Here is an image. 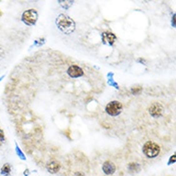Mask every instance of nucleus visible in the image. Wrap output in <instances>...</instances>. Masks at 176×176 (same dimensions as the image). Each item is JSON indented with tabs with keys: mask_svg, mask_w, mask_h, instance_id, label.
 <instances>
[{
	"mask_svg": "<svg viewBox=\"0 0 176 176\" xmlns=\"http://www.w3.org/2000/svg\"><path fill=\"white\" fill-rule=\"evenodd\" d=\"M12 172V167L10 164H4L1 168V169H0V173H1L2 175H5V176H9Z\"/></svg>",
	"mask_w": 176,
	"mask_h": 176,
	"instance_id": "obj_10",
	"label": "nucleus"
},
{
	"mask_svg": "<svg viewBox=\"0 0 176 176\" xmlns=\"http://www.w3.org/2000/svg\"><path fill=\"white\" fill-rule=\"evenodd\" d=\"M175 160H176V156H175V154H174V155H172V156L170 157V160H169V162H168V165L172 164V163H175Z\"/></svg>",
	"mask_w": 176,
	"mask_h": 176,
	"instance_id": "obj_16",
	"label": "nucleus"
},
{
	"mask_svg": "<svg viewBox=\"0 0 176 176\" xmlns=\"http://www.w3.org/2000/svg\"><path fill=\"white\" fill-rule=\"evenodd\" d=\"M148 112L150 116L154 118H158L163 115V112H164V108H163L162 104L159 102H153L148 108Z\"/></svg>",
	"mask_w": 176,
	"mask_h": 176,
	"instance_id": "obj_5",
	"label": "nucleus"
},
{
	"mask_svg": "<svg viewBox=\"0 0 176 176\" xmlns=\"http://www.w3.org/2000/svg\"><path fill=\"white\" fill-rule=\"evenodd\" d=\"M67 73L71 78H79V77H81L84 75V70L79 66L72 65L68 68Z\"/></svg>",
	"mask_w": 176,
	"mask_h": 176,
	"instance_id": "obj_6",
	"label": "nucleus"
},
{
	"mask_svg": "<svg viewBox=\"0 0 176 176\" xmlns=\"http://www.w3.org/2000/svg\"><path fill=\"white\" fill-rule=\"evenodd\" d=\"M161 151V148L158 143L148 141L143 146V152L147 158H156Z\"/></svg>",
	"mask_w": 176,
	"mask_h": 176,
	"instance_id": "obj_2",
	"label": "nucleus"
},
{
	"mask_svg": "<svg viewBox=\"0 0 176 176\" xmlns=\"http://www.w3.org/2000/svg\"><path fill=\"white\" fill-rule=\"evenodd\" d=\"M128 169L130 172H139L141 170V166L137 163H130L128 165Z\"/></svg>",
	"mask_w": 176,
	"mask_h": 176,
	"instance_id": "obj_11",
	"label": "nucleus"
},
{
	"mask_svg": "<svg viewBox=\"0 0 176 176\" xmlns=\"http://www.w3.org/2000/svg\"><path fill=\"white\" fill-rule=\"evenodd\" d=\"M75 176H84V174H83V173H81V172H76V174H75Z\"/></svg>",
	"mask_w": 176,
	"mask_h": 176,
	"instance_id": "obj_17",
	"label": "nucleus"
},
{
	"mask_svg": "<svg viewBox=\"0 0 176 176\" xmlns=\"http://www.w3.org/2000/svg\"><path fill=\"white\" fill-rule=\"evenodd\" d=\"M101 38H102V43L106 45H113L117 41V36L113 32H109V31L103 32Z\"/></svg>",
	"mask_w": 176,
	"mask_h": 176,
	"instance_id": "obj_7",
	"label": "nucleus"
},
{
	"mask_svg": "<svg viewBox=\"0 0 176 176\" xmlns=\"http://www.w3.org/2000/svg\"><path fill=\"white\" fill-rule=\"evenodd\" d=\"M142 92H143V88L141 86H136V87H133L131 89V93L134 94V95L140 94Z\"/></svg>",
	"mask_w": 176,
	"mask_h": 176,
	"instance_id": "obj_12",
	"label": "nucleus"
},
{
	"mask_svg": "<svg viewBox=\"0 0 176 176\" xmlns=\"http://www.w3.org/2000/svg\"><path fill=\"white\" fill-rule=\"evenodd\" d=\"M56 25L61 32L67 35H70L75 30L74 20L67 15L61 14L56 18Z\"/></svg>",
	"mask_w": 176,
	"mask_h": 176,
	"instance_id": "obj_1",
	"label": "nucleus"
},
{
	"mask_svg": "<svg viewBox=\"0 0 176 176\" xmlns=\"http://www.w3.org/2000/svg\"><path fill=\"white\" fill-rule=\"evenodd\" d=\"M102 170L106 175H112L114 174L117 170V167L113 162L111 161H106L102 166Z\"/></svg>",
	"mask_w": 176,
	"mask_h": 176,
	"instance_id": "obj_8",
	"label": "nucleus"
},
{
	"mask_svg": "<svg viewBox=\"0 0 176 176\" xmlns=\"http://www.w3.org/2000/svg\"><path fill=\"white\" fill-rule=\"evenodd\" d=\"M73 3H74L73 1H59V4H60L63 8H65V9L69 8Z\"/></svg>",
	"mask_w": 176,
	"mask_h": 176,
	"instance_id": "obj_13",
	"label": "nucleus"
},
{
	"mask_svg": "<svg viewBox=\"0 0 176 176\" xmlns=\"http://www.w3.org/2000/svg\"><path fill=\"white\" fill-rule=\"evenodd\" d=\"M5 140H6V137H5L4 131L0 128V145H2L5 143Z\"/></svg>",
	"mask_w": 176,
	"mask_h": 176,
	"instance_id": "obj_14",
	"label": "nucleus"
},
{
	"mask_svg": "<svg viewBox=\"0 0 176 176\" xmlns=\"http://www.w3.org/2000/svg\"><path fill=\"white\" fill-rule=\"evenodd\" d=\"M46 168H47L48 172L52 173V174H55V173H57V172L60 170V168H61V164H60L58 161L53 160V161H51V162L48 163V165L46 166Z\"/></svg>",
	"mask_w": 176,
	"mask_h": 176,
	"instance_id": "obj_9",
	"label": "nucleus"
},
{
	"mask_svg": "<svg viewBox=\"0 0 176 176\" xmlns=\"http://www.w3.org/2000/svg\"><path fill=\"white\" fill-rule=\"evenodd\" d=\"M139 62H142V63H144L145 61H144V60H142V59H139Z\"/></svg>",
	"mask_w": 176,
	"mask_h": 176,
	"instance_id": "obj_18",
	"label": "nucleus"
},
{
	"mask_svg": "<svg viewBox=\"0 0 176 176\" xmlns=\"http://www.w3.org/2000/svg\"><path fill=\"white\" fill-rule=\"evenodd\" d=\"M106 113L111 117H117L118 116L122 111V104L119 101H111L105 107Z\"/></svg>",
	"mask_w": 176,
	"mask_h": 176,
	"instance_id": "obj_4",
	"label": "nucleus"
},
{
	"mask_svg": "<svg viewBox=\"0 0 176 176\" xmlns=\"http://www.w3.org/2000/svg\"><path fill=\"white\" fill-rule=\"evenodd\" d=\"M38 18H39L38 12L35 9H30L23 13L21 16V20L24 22V24L28 25V26H34L37 23Z\"/></svg>",
	"mask_w": 176,
	"mask_h": 176,
	"instance_id": "obj_3",
	"label": "nucleus"
},
{
	"mask_svg": "<svg viewBox=\"0 0 176 176\" xmlns=\"http://www.w3.org/2000/svg\"><path fill=\"white\" fill-rule=\"evenodd\" d=\"M16 150H17V154L22 159V160H25V157H24V154L21 152V150L19 149V147H18V144H16Z\"/></svg>",
	"mask_w": 176,
	"mask_h": 176,
	"instance_id": "obj_15",
	"label": "nucleus"
}]
</instances>
